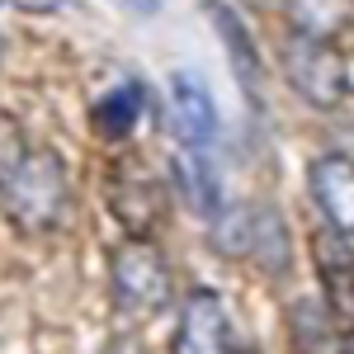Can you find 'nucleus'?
Returning a JSON list of instances; mask_svg holds the SVG:
<instances>
[{"label": "nucleus", "mask_w": 354, "mask_h": 354, "mask_svg": "<svg viewBox=\"0 0 354 354\" xmlns=\"http://www.w3.org/2000/svg\"><path fill=\"white\" fill-rule=\"evenodd\" d=\"M66 198H71V185H66V165H62L57 151H28L24 161L0 180L5 218L24 236L53 232L66 213Z\"/></svg>", "instance_id": "nucleus-1"}, {"label": "nucleus", "mask_w": 354, "mask_h": 354, "mask_svg": "<svg viewBox=\"0 0 354 354\" xmlns=\"http://www.w3.org/2000/svg\"><path fill=\"white\" fill-rule=\"evenodd\" d=\"M283 81L293 85V95L307 100L312 109H335L350 95V76H345V57L335 48V38H312V33H293L279 53Z\"/></svg>", "instance_id": "nucleus-2"}, {"label": "nucleus", "mask_w": 354, "mask_h": 354, "mask_svg": "<svg viewBox=\"0 0 354 354\" xmlns=\"http://www.w3.org/2000/svg\"><path fill=\"white\" fill-rule=\"evenodd\" d=\"M109 283L118 307L161 312L170 302V260L151 236H128L109 250Z\"/></svg>", "instance_id": "nucleus-3"}, {"label": "nucleus", "mask_w": 354, "mask_h": 354, "mask_svg": "<svg viewBox=\"0 0 354 354\" xmlns=\"http://www.w3.org/2000/svg\"><path fill=\"white\" fill-rule=\"evenodd\" d=\"M170 354H236L227 302L218 288H189V298L180 302V317H175Z\"/></svg>", "instance_id": "nucleus-4"}, {"label": "nucleus", "mask_w": 354, "mask_h": 354, "mask_svg": "<svg viewBox=\"0 0 354 354\" xmlns=\"http://www.w3.org/2000/svg\"><path fill=\"white\" fill-rule=\"evenodd\" d=\"M307 189H312V203L326 218L330 232L354 241V161L350 156H340V151L317 156L307 165Z\"/></svg>", "instance_id": "nucleus-5"}, {"label": "nucleus", "mask_w": 354, "mask_h": 354, "mask_svg": "<svg viewBox=\"0 0 354 354\" xmlns=\"http://www.w3.org/2000/svg\"><path fill=\"white\" fill-rule=\"evenodd\" d=\"M203 10H208V19L218 28L222 48H227V62H232V71H236V85H241L245 104L250 109H265V66H260V53H255V38H250V28L241 24V15L232 10V5H222V0H203Z\"/></svg>", "instance_id": "nucleus-6"}, {"label": "nucleus", "mask_w": 354, "mask_h": 354, "mask_svg": "<svg viewBox=\"0 0 354 354\" xmlns=\"http://www.w3.org/2000/svg\"><path fill=\"white\" fill-rule=\"evenodd\" d=\"M312 265H317V279H322V298L330 302V312L340 322L354 326V250H350V236L340 232H312Z\"/></svg>", "instance_id": "nucleus-7"}, {"label": "nucleus", "mask_w": 354, "mask_h": 354, "mask_svg": "<svg viewBox=\"0 0 354 354\" xmlns=\"http://www.w3.org/2000/svg\"><path fill=\"white\" fill-rule=\"evenodd\" d=\"M170 128L185 147H208L218 137V104L198 71H170Z\"/></svg>", "instance_id": "nucleus-8"}, {"label": "nucleus", "mask_w": 354, "mask_h": 354, "mask_svg": "<svg viewBox=\"0 0 354 354\" xmlns=\"http://www.w3.org/2000/svg\"><path fill=\"white\" fill-rule=\"evenodd\" d=\"M156 95H151V85L147 81H123L113 85L109 95H100L95 100V109H90V118H95V133L104 137V142H128V137L137 133V123L142 118H156Z\"/></svg>", "instance_id": "nucleus-9"}, {"label": "nucleus", "mask_w": 354, "mask_h": 354, "mask_svg": "<svg viewBox=\"0 0 354 354\" xmlns=\"http://www.w3.org/2000/svg\"><path fill=\"white\" fill-rule=\"evenodd\" d=\"M288 335H293V350L298 354H340V317L330 312L326 298H302L288 302Z\"/></svg>", "instance_id": "nucleus-10"}, {"label": "nucleus", "mask_w": 354, "mask_h": 354, "mask_svg": "<svg viewBox=\"0 0 354 354\" xmlns=\"http://www.w3.org/2000/svg\"><path fill=\"white\" fill-rule=\"evenodd\" d=\"M175 180L180 194L198 218H218L222 213V175L208 147H185V156H175Z\"/></svg>", "instance_id": "nucleus-11"}, {"label": "nucleus", "mask_w": 354, "mask_h": 354, "mask_svg": "<svg viewBox=\"0 0 354 354\" xmlns=\"http://www.w3.org/2000/svg\"><path fill=\"white\" fill-rule=\"evenodd\" d=\"M109 208L128 236H151V227L161 222V189L151 180H113Z\"/></svg>", "instance_id": "nucleus-12"}, {"label": "nucleus", "mask_w": 354, "mask_h": 354, "mask_svg": "<svg viewBox=\"0 0 354 354\" xmlns=\"http://www.w3.org/2000/svg\"><path fill=\"white\" fill-rule=\"evenodd\" d=\"M283 5L293 33H312V38H335L354 19V0H283Z\"/></svg>", "instance_id": "nucleus-13"}, {"label": "nucleus", "mask_w": 354, "mask_h": 354, "mask_svg": "<svg viewBox=\"0 0 354 354\" xmlns=\"http://www.w3.org/2000/svg\"><path fill=\"white\" fill-rule=\"evenodd\" d=\"M250 255L265 265L270 274H283L293 250H288V232H283V218L274 208H255V232H250Z\"/></svg>", "instance_id": "nucleus-14"}, {"label": "nucleus", "mask_w": 354, "mask_h": 354, "mask_svg": "<svg viewBox=\"0 0 354 354\" xmlns=\"http://www.w3.org/2000/svg\"><path fill=\"white\" fill-rule=\"evenodd\" d=\"M250 232H255V208H227L213 218V245L232 260H245L250 255Z\"/></svg>", "instance_id": "nucleus-15"}, {"label": "nucleus", "mask_w": 354, "mask_h": 354, "mask_svg": "<svg viewBox=\"0 0 354 354\" xmlns=\"http://www.w3.org/2000/svg\"><path fill=\"white\" fill-rule=\"evenodd\" d=\"M28 156V137H24V128L10 118V113H0V180L15 170V165Z\"/></svg>", "instance_id": "nucleus-16"}, {"label": "nucleus", "mask_w": 354, "mask_h": 354, "mask_svg": "<svg viewBox=\"0 0 354 354\" xmlns=\"http://www.w3.org/2000/svg\"><path fill=\"white\" fill-rule=\"evenodd\" d=\"M24 15H53V10H66L71 0H15Z\"/></svg>", "instance_id": "nucleus-17"}, {"label": "nucleus", "mask_w": 354, "mask_h": 354, "mask_svg": "<svg viewBox=\"0 0 354 354\" xmlns=\"http://www.w3.org/2000/svg\"><path fill=\"white\" fill-rule=\"evenodd\" d=\"M123 5H133L137 15H156L161 10V0H123Z\"/></svg>", "instance_id": "nucleus-18"}, {"label": "nucleus", "mask_w": 354, "mask_h": 354, "mask_svg": "<svg viewBox=\"0 0 354 354\" xmlns=\"http://www.w3.org/2000/svg\"><path fill=\"white\" fill-rule=\"evenodd\" d=\"M340 354H354V330L345 335V340H340Z\"/></svg>", "instance_id": "nucleus-19"}, {"label": "nucleus", "mask_w": 354, "mask_h": 354, "mask_svg": "<svg viewBox=\"0 0 354 354\" xmlns=\"http://www.w3.org/2000/svg\"><path fill=\"white\" fill-rule=\"evenodd\" d=\"M0 57H5V38H0Z\"/></svg>", "instance_id": "nucleus-20"}, {"label": "nucleus", "mask_w": 354, "mask_h": 354, "mask_svg": "<svg viewBox=\"0 0 354 354\" xmlns=\"http://www.w3.org/2000/svg\"><path fill=\"white\" fill-rule=\"evenodd\" d=\"M236 354H255V350H236Z\"/></svg>", "instance_id": "nucleus-21"}]
</instances>
